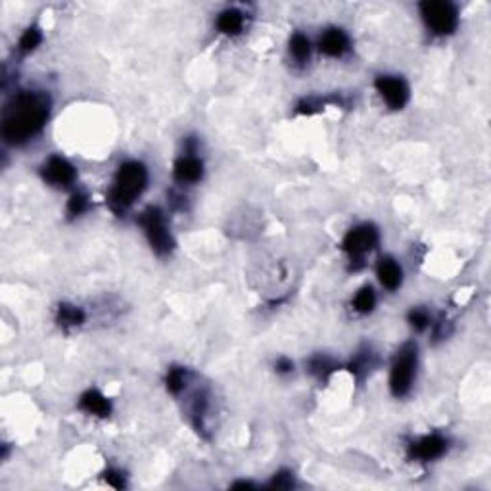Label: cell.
<instances>
[{
	"label": "cell",
	"mask_w": 491,
	"mask_h": 491,
	"mask_svg": "<svg viewBox=\"0 0 491 491\" xmlns=\"http://www.w3.org/2000/svg\"><path fill=\"white\" fill-rule=\"evenodd\" d=\"M445 449H447V440L438 433H432V436H424L423 440L413 443L411 455L420 461H433V459L442 457Z\"/></svg>",
	"instance_id": "9"
},
{
	"label": "cell",
	"mask_w": 491,
	"mask_h": 491,
	"mask_svg": "<svg viewBox=\"0 0 491 491\" xmlns=\"http://www.w3.org/2000/svg\"><path fill=\"white\" fill-rule=\"evenodd\" d=\"M81 409L87 411L88 414H95V416H108L112 413V405L108 401L104 395L100 394L98 390H88L87 394H83L81 397Z\"/></svg>",
	"instance_id": "13"
},
{
	"label": "cell",
	"mask_w": 491,
	"mask_h": 491,
	"mask_svg": "<svg viewBox=\"0 0 491 491\" xmlns=\"http://www.w3.org/2000/svg\"><path fill=\"white\" fill-rule=\"evenodd\" d=\"M42 177L45 181L54 186H69L75 181V167L69 164L68 160L52 155L49 162L42 167Z\"/></svg>",
	"instance_id": "8"
},
{
	"label": "cell",
	"mask_w": 491,
	"mask_h": 491,
	"mask_svg": "<svg viewBox=\"0 0 491 491\" xmlns=\"http://www.w3.org/2000/svg\"><path fill=\"white\" fill-rule=\"evenodd\" d=\"M232 488H234V490H248V488H253V486H251L250 481H238V483H234Z\"/></svg>",
	"instance_id": "26"
},
{
	"label": "cell",
	"mask_w": 491,
	"mask_h": 491,
	"mask_svg": "<svg viewBox=\"0 0 491 491\" xmlns=\"http://www.w3.org/2000/svg\"><path fill=\"white\" fill-rule=\"evenodd\" d=\"M414 375H416V346L405 344L397 351L394 365H392V375H390L392 394L395 397H403L409 394V390L413 388Z\"/></svg>",
	"instance_id": "3"
},
{
	"label": "cell",
	"mask_w": 491,
	"mask_h": 491,
	"mask_svg": "<svg viewBox=\"0 0 491 491\" xmlns=\"http://www.w3.org/2000/svg\"><path fill=\"white\" fill-rule=\"evenodd\" d=\"M375 290L370 288V286H365V288L359 290L355 299H353V307H355V311H359V313H370V311L375 309Z\"/></svg>",
	"instance_id": "16"
},
{
	"label": "cell",
	"mask_w": 491,
	"mask_h": 491,
	"mask_svg": "<svg viewBox=\"0 0 491 491\" xmlns=\"http://www.w3.org/2000/svg\"><path fill=\"white\" fill-rule=\"evenodd\" d=\"M378 244V231L373 225H359L355 229L347 232L346 238L342 242V248L347 251L351 261H361L365 253L375 250Z\"/></svg>",
	"instance_id": "6"
},
{
	"label": "cell",
	"mask_w": 491,
	"mask_h": 491,
	"mask_svg": "<svg viewBox=\"0 0 491 491\" xmlns=\"http://www.w3.org/2000/svg\"><path fill=\"white\" fill-rule=\"evenodd\" d=\"M58 320L62 327H77L85 320V315L79 307L73 305H60L58 311Z\"/></svg>",
	"instance_id": "15"
},
{
	"label": "cell",
	"mask_w": 491,
	"mask_h": 491,
	"mask_svg": "<svg viewBox=\"0 0 491 491\" xmlns=\"http://www.w3.org/2000/svg\"><path fill=\"white\" fill-rule=\"evenodd\" d=\"M138 223L144 229L148 242H150V246H152V250L155 253L165 255V253H169V251L173 250V236H171V232L167 231L164 213L160 212L158 207H148L146 212L140 213Z\"/></svg>",
	"instance_id": "4"
},
{
	"label": "cell",
	"mask_w": 491,
	"mask_h": 491,
	"mask_svg": "<svg viewBox=\"0 0 491 491\" xmlns=\"http://www.w3.org/2000/svg\"><path fill=\"white\" fill-rule=\"evenodd\" d=\"M332 370H334V363H332L328 357L318 355L311 361V373L317 375L318 378H325V376L330 375Z\"/></svg>",
	"instance_id": "20"
},
{
	"label": "cell",
	"mask_w": 491,
	"mask_h": 491,
	"mask_svg": "<svg viewBox=\"0 0 491 491\" xmlns=\"http://www.w3.org/2000/svg\"><path fill=\"white\" fill-rule=\"evenodd\" d=\"M378 279L388 290H395L403 280V270L392 257H382L378 263Z\"/></svg>",
	"instance_id": "12"
},
{
	"label": "cell",
	"mask_w": 491,
	"mask_h": 491,
	"mask_svg": "<svg viewBox=\"0 0 491 491\" xmlns=\"http://www.w3.org/2000/svg\"><path fill=\"white\" fill-rule=\"evenodd\" d=\"M148 183V171L138 162H127L119 167L116 175V183L110 192V205L114 212H125L136 196L144 192Z\"/></svg>",
	"instance_id": "2"
},
{
	"label": "cell",
	"mask_w": 491,
	"mask_h": 491,
	"mask_svg": "<svg viewBox=\"0 0 491 491\" xmlns=\"http://www.w3.org/2000/svg\"><path fill=\"white\" fill-rule=\"evenodd\" d=\"M376 90L380 97L384 98L386 104L392 110H401L409 100V87L403 79L392 77V75H382L376 79Z\"/></svg>",
	"instance_id": "7"
},
{
	"label": "cell",
	"mask_w": 491,
	"mask_h": 491,
	"mask_svg": "<svg viewBox=\"0 0 491 491\" xmlns=\"http://www.w3.org/2000/svg\"><path fill=\"white\" fill-rule=\"evenodd\" d=\"M40 40H42V35H40V31L37 27H29V29L25 31L23 35H21L20 39V50L23 54H29L33 50L37 49L40 45Z\"/></svg>",
	"instance_id": "18"
},
{
	"label": "cell",
	"mask_w": 491,
	"mask_h": 491,
	"mask_svg": "<svg viewBox=\"0 0 491 491\" xmlns=\"http://www.w3.org/2000/svg\"><path fill=\"white\" fill-rule=\"evenodd\" d=\"M184 370L183 368H179V366H173L169 373H167V390L171 392V394H179V392H183L184 388Z\"/></svg>",
	"instance_id": "19"
},
{
	"label": "cell",
	"mask_w": 491,
	"mask_h": 491,
	"mask_svg": "<svg viewBox=\"0 0 491 491\" xmlns=\"http://www.w3.org/2000/svg\"><path fill=\"white\" fill-rule=\"evenodd\" d=\"M217 27L225 35H238L244 27V16L238 10H225L217 20Z\"/></svg>",
	"instance_id": "14"
},
{
	"label": "cell",
	"mask_w": 491,
	"mask_h": 491,
	"mask_svg": "<svg viewBox=\"0 0 491 491\" xmlns=\"http://www.w3.org/2000/svg\"><path fill=\"white\" fill-rule=\"evenodd\" d=\"M409 323H411V327L414 330H426V328L430 327V317H428V313L424 309H413L409 313Z\"/></svg>",
	"instance_id": "21"
},
{
	"label": "cell",
	"mask_w": 491,
	"mask_h": 491,
	"mask_svg": "<svg viewBox=\"0 0 491 491\" xmlns=\"http://www.w3.org/2000/svg\"><path fill=\"white\" fill-rule=\"evenodd\" d=\"M292 368H294V365H292V361H288V359L282 357V359L277 361V370H279V373H290Z\"/></svg>",
	"instance_id": "25"
},
{
	"label": "cell",
	"mask_w": 491,
	"mask_h": 491,
	"mask_svg": "<svg viewBox=\"0 0 491 491\" xmlns=\"http://www.w3.org/2000/svg\"><path fill=\"white\" fill-rule=\"evenodd\" d=\"M347 37L346 33L342 29H328L323 39H320V52H325L327 56H332V58H340L344 52L347 50Z\"/></svg>",
	"instance_id": "11"
},
{
	"label": "cell",
	"mask_w": 491,
	"mask_h": 491,
	"mask_svg": "<svg viewBox=\"0 0 491 491\" xmlns=\"http://www.w3.org/2000/svg\"><path fill=\"white\" fill-rule=\"evenodd\" d=\"M104 476H106L108 483H110V486H114V488H117V490H121V488L125 486V480H123V476H121L119 472L110 470V472H106Z\"/></svg>",
	"instance_id": "24"
},
{
	"label": "cell",
	"mask_w": 491,
	"mask_h": 491,
	"mask_svg": "<svg viewBox=\"0 0 491 491\" xmlns=\"http://www.w3.org/2000/svg\"><path fill=\"white\" fill-rule=\"evenodd\" d=\"M173 175L179 183H198L203 175V164L198 158H194V155H184V158H181V160L175 164Z\"/></svg>",
	"instance_id": "10"
},
{
	"label": "cell",
	"mask_w": 491,
	"mask_h": 491,
	"mask_svg": "<svg viewBox=\"0 0 491 491\" xmlns=\"http://www.w3.org/2000/svg\"><path fill=\"white\" fill-rule=\"evenodd\" d=\"M420 14H423L426 25L436 35H449L459 23L457 10L449 2H423Z\"/></svg>",
	"instance_id": "5"
},
{
	"label": "cell",
	"mask_w": 491,
	"mask_h": 491,
	"mask_svg": "<svg viewBox=\"0 0 491 491\" xmlns=\"http://www.w3.org/2000/svg\"><path fill=\"white\" fill-rule=\"evenodd\" d=\"M292 486H294V478L290 472H279L270 481V488H277V490H288Z\"/></svg>",
	"instance_id": "23"
},
{
	"label": "cell",
	"mask_w": 491,
	"mask_h": 491,
	"mask_svg": "<svg viewBox=\"0 0 491 491\" xmlns=\"http://www.w3.org/2000/svg\"><path fill=\"white\" fill-rule=\"evenodd\" d=\"M87 205H88V200L85 194H79V192L73 194L68 203L69 215H81V213L87 210Z\"/></svg>",
	"instance_id": "22"
},
{
	"label": "cell",
	"mask_w": 491,
	"mask_h": 491,
	"mask_svg": "<svg viewBox=\"0 0 491 491\" xmlns=\"http://www.w3.org/2000/svg\"><path fill=\"white\" fill-rule=\"evenodd\" d=\"M290 52H292V56L296 60L305 62V60L309 58V52H311L307 37H303L301 33H296V35L290 39Z\"/></svg>",
	"instance_id": "17"
},
{
	"label": "cell",
	"mask_w": 491,
	"mask_h": 491,
	"mask_svg": "<svg viewBox=\"0 0 491 491\" xmlns=\"http://www.w3.org/2000/svg\"><path fill=\"white\" fill-rule=\"evenodd\" d=\"M49 117V100L37 92H21L4 112L2 136L10 144H21L39 133Z\"/></svg>",
	"instance_id": "1"
}]
</instances>
